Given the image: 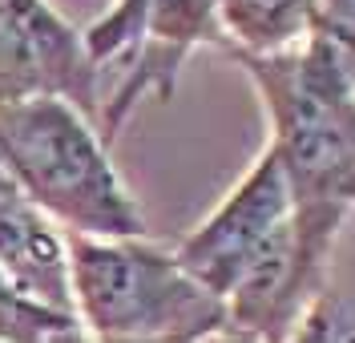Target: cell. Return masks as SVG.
<instances>
[{
  "label": "cell",
  "mask_w": 355,
  "mask_h": 343,
  "mask_svg": "<svg viewBox=\"0 0 355 343\" xmlns=\"http://www.w3.org/2000/svg\"><path fill=\"white\" fill-rule=\"evenodd\" d=\"M206 343H254V340H246L239 331H222V335H214V340H206Z\"/></svg>",
  "instance_id": "obj_13"
},
{
  "label": "cell",
  "mask_w": 355,
  "mask_h": 343,
  "mask_svg": "<svg viewBox=\"0 0 355 343\" xmlns=\"http://www.w3.org/2000/svg\"><path fill=\"white\" fill-rule=\"evenodd\" d=\"M0 161L49 222L85 238H146V214L110 146L65 97L0 105Z\"/></svg>",
  "instance_id": "obj_2"
},
{
  "label": "cell",
  "mask_w": 355,
  "mask_h": 343,
  "mask_svg": "<svg viewBox=\"0 0 355 343\" xmlns=\"http://www.w3.org/2000/svg\"><path fill=\"white\" fill-rule=\"evenodd\" d=\"M69 323L77 319L28 299L8 274L0 271V343H44L53 331H61Z\"/></svg>",
  "instance_id": "obj_10"
},
{
  "label": "cell",
  "mask_w": 355,
  "mask_h": 343,
  "mask_svg": "<svg viewBox=\"0 0 355 343\" xmlns=\"http://www.w3.org/2000/svg\"><path fill=\"white\" fill-rule=\"evenodd\" d=\"M270 114V150L295 198L303 251L331 267L335 238L355 210V57L323 24L307 41L270 53H230Z\"/></svg>",
  "instance_id": "obj_1"
},
{
  "label": "cell",
  "mask_w": 355,
  "mask_h": 343,
  "mask_svg": "<svg viewBox=\"0 0 355 343\" xmlns=\"http://www.w3.org/2000/svg\"><path fill=\"white\" fill-rule=\"evenodd\" d=\"M319 17V0H218L226 53L270 57L303 45Z\"/></svg>",
  "instance_id": "obj_7"
},
{
  "label": "cell",
  "mask_w": 355,
  "mask_h": 343,
  "mask_svg": "<svg viewBox=\"0 0 355 343\" xmlns=\"http://www.w3.org/2000/svg\"><path fill=\"white\" fill-rule=\"evenodd\" d=\"M28 97H65L85 117H101L105 81L85 33L49 0H0V105Z\"/></svg>",
  "instance_id": "obj_4"
},
{
  "label": "cell",
  "mask_w": 355,
  "mask_h": 343,
  "mask_svg": "<svg viewBox=\"0 0 355 343\" xmlns=\"http://www.w3.org/2000/svg\"><path fill=\"white\" fill-rule=\"evenodd\" d=\"M291 343H355V274L343 283L327 279Z\"/></svg>",
  "instance_id": "obj_9"
},
{
  "label": "cell",
  "mask_w": 355,
  "mask_h": 343,
  "mask_svg": "<svg viewBox=\"0 0 355 343\" xmlns=\"http://www.w3.org/2000/svg\"><path fill=\"white\" fill-rule=\"evenodd\" d=\"M44 343H182V340H97V335H89L81 323H69L61 331H53Z\"/></svg>",
  "instance_id": "obj_12"
},
{
  "label": "cell",
  "mask_w": 355,
  "mask_h": 343,
  "mask_svg": "<svg viewBox=\"0 0 355 343\" xmlns=\"http://www.w3.org/2000/svg\"><path fill=\"white\" fill-rule=\"evenodd\" d=\"M69 243V287L77 323L97 340L206 343L226 331V303L182 267L178 251L150 238Z\"/></svg>",
  "instance_id": "obj_3"
},
{
  "label": "cell",
  "mask_w": 355,
  "mask_h": 343,
  "mask_svg": "<svg viewBox=\"0 0 355 343\" xmlns=\"http://www.w3.org/2000/svg\"><path fill=\"white\" fill-rule=\"evenodd\" d=\"M291 218H295L291 182L279 158H275V150L266 146L263 158L222 198L218 210L194 234L182 238L178 258L206 291H214L226 303V295L234 291L243 271L254 263V254L263 251Z\"/></svg>",
  "instance_id": "obj_5"
},
{
  "label": "cell",
  "mask_w": 355,
  "mask_h": 343,
  "mask_svg": "<svg viewBox=\"0 0 355 343\" xmlns=\"http://www.w3.org/2000/svg\"><path fill=\"white\" fill-rule=\"evenodd\" d=\"M0 271L28 299L77 319L73 287H69L65 230L37 210L21 182L4 170V161H0Z\"/></svg>",
  "instance_id": "obj_6"
},
{
  "label": "cell",
  "mask_w": 355,
  "mask_h": 343,
  "mask_svg": "<svg viewBox=\"0 0 355 343\" xmlns=\"http://www.w3.org/2000/svg\"><path fill=\"white\" fill-rule=\"evenodd\" d=\"M315 24H323L339 45L352 49V57H355V0H319Z\"/></svg>",
  "instance_id": "obj_11"
},
{
  "label": "cell",
  "mask_w": 355,
  "mask_h": 343,
  "mask_svg": "<svg viewBox=\"0 0 355 343\" xmlns=\"http://www.w3.org/2000/svg\"><path fill=\"white\" fill-rule=\"evenodd\" d=\"M146 21H150V0H113L89 28H81L89 57L101 69V81L110 69H117L121 77L133 65V57L141 53V41H146Z\"/></svg>",
  "instance_id": "obj_8"
}]
</instances>
